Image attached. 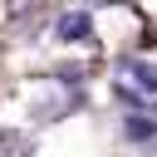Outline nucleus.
<instances>
[{"label":"nucleus","instance_id":"obj_1","mask_svg":"<svg viewBox=\"0 0 157 157\" xmlns=\"http://www.w3.org/2000/svg\"><path fill=\"white\" fill-rule=\"evenodd\" d=\"M118 88H123V93H137V98H157V64L128 59V64L118 69Z\"/></svg>","mask_w":157,"mask_h":157},{"label":"nucleus","instance_id":"obj_2","mask_svg":"<svg viewBox=\"0 0 157 157\" xmlns=\"http://www.w3.org/2000/svg\"><path fill=\"white\" fill-rule=\"evenodd\" d=\"M83 25H88V20H83V15H69V20H64V25H59V29H64V34H78V29H83Z\"/></svg>","mask_w":157,"mask_h":157}]
</instances>
